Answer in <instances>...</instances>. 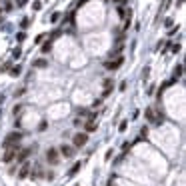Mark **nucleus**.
Wrapping results in <instances>:
<instances>
[{
  "instance_id": "nucleus-1",
  "label": "nucleus",
  "mask_w": 186,
  "mask_h": 186,
  "mask_svg": "<svg viewBox=\"0 0 186 186\" xmlns=\"http://www.w3.org/2000/svg\"><path fill=\"white\" fill-rule=\"evenodd\" d=\"M144 114H146V120L152 122V124H162V122H164V116L160 114V110L156 106H148Z\"/></svg>"
},
{
  "instance_id": "nucleus-2",
  "label": "nucleus",
  "mask_w": 186,
  "mask_h": 186,
  "mask_svg": "<svg viewBox=\"0 0 186 186\" xmlns=\"http://www.w3.org/2000/svg\"><path fill=\"white\" fill-rule=\"evenodd\" d=\"M20 140H22V132H10L6 136V140L2 142V146L4 148H10V146H16Z\"/></svg>"
},
{
  "instance_id": "nucleus-3",
  "label": "nucleus",
  "mask_w": 186,
  "mask_h": 186,
  "mask_svg": "<svg viewBox=\"0 0 186 186\" xmlns=\"http://www.w3.org/2000/svg\"><path fill=\"white\" fill-rule=\"evenodd\" d=\"M46 162L48 164H52V166L60 162V152L56 150V148H48L46 150Z\"/></svg>"
},
{
  "instance_id": "nucleus-4",
  "label": "nucleus",
  "mask_w": 186,
  "mask_h": 186,
  "mask_svg": "<svg viewBox=\"0 0 186 186\" xmlns=\"http://www.w3.org/2000/svg\"><path fill=\"white\" fill-rule=\"evenodd\" d=\"M88 142V134L86 132H78V134H74V138H72V144L74 146H84V144H86Z\"/></svg>"
},
{
  "instance_id": "nucleus-5",
  "label": "nucleus",
  "mask_w": 186,
  "mask_h": 186,
  "mask_svg": "<svg viewBox=\"0 0 186 186\" xmlns=\"http://www.w3.org/2000/svg\"><path fill=\"white\" fill-rule=\"evenodd\" d=\"M122 64H124V56H116V60H108L104 66H106L108 70H118Z\"/></svg>"
},
{
  "instance_id": "nucleus-6",
  "label": "nucleus",
  "mask_w": 186,
  "mask_h": 186,
  "mask_svg": "<svg viewBox=\"0 0 186 186\" xmlns=\"http://www.w3.org/2000/svg\"><path fill=\"white\" fill-rule=\"evenodd\" d=\"M58 152H60V156H64V158H72V156H74V146H68V144H62Z\"/></svg>"
},
{
  "instance_id": "nucleus-7",
  "label": "nucleus",
  "mask_w": 186,
  "mask_h": 186,
  "mask_svg": "<svg viewBox=\"0 0 186 186\" xmlns=\"http://www.w3.org/2000/svg\"><path fill=\"white\" fill-rule=\"evenodd\" d=\"M16 152H18V148H16V146L6 148V152H4V156H2V162H10V160L16 156Z\"/></svg>"
},
{
  "instance_id": "nucleus-8",
  "label": "nucleus",
  "mask_w": 186,
  "mask_h": 186,
  "mask_svg": "<svg viewBox=\"0 0 186 186\" xmlns=\"http://www.w3.org/2000/svg\"><path fill=\"white\" fill-rule=\"evenodd\" d=\"M30 152H32V148H24V150H18L14 158H16V162H24V160L28 158V154H30Z\"/></svg>"
},
{
  "instance_id": "nucleus-9",
  "label": "nucleus",
  "mask_w": 186,
  "mask_h": 186,
  "mask_svg": "<svg viewBox=\"0 0 186 186\" xmlns=\"http://www.w3.org/2000/svg\"><path fill=\"white\" fill-rule=\"evenodd\" d=\"M82 124H84V130H86V132H94L96 126H98V124L94 122V118H88L86 122H82Z\"/></svg>"
},
{
  "instance_id": "nucleus-10",
  "label": "nucleus",
  "mask_w": 186,
  "mask_h": 186,
  "mask_svg": "<svg viewBox=\"0 0 186 186\" xmlns=\"http://www.w3.org/2000/svg\"><path fill=\"white\" fill-rule=\"evenodd\" d=\"M28 174H30V166H28V164H22V168H20V172H18V178H26Z\"/></svg>"
},
{
  "instance_id": "nucleus-11",
  "label": "nucleus",
  "mask_w": 186,
  "mask_h": 186,
  "mask_svg": "<svg viewBox=\"0 0 186 186\" xmlns=\"http://www.w3.org/2000/svg\"><path fill=\"white\" fill-rule=\"evenodd\" d=\"M34 68H46L48 66V60L46 58H38V60H34Z\"/></svg>"
},
{
  "instance_id": "nucleus-12",
  "label": "nucleus",
  "mask_w": 186,
  "mask_h": 186,
  "mask_svg": "<svg viewBox=\"0 0 186 186\" xmlns=\"http://www.w3.org/2000/svg\"><path fill=\"white\" fill-rule=\"evenodd\" d=\"M50 50H52V40H48V42L42 44V54H48Z\"/></svg>"
},
{
  "instance_id": "nucleus-13",
  "label": "nucleus",
  "mask_w": 186,
  "mask_h": 186,
  "mask_svg": "<svg viewBox=\"0 0 186 186\" xmlns=\"http://www.w3.org/2000/svg\"><path fill=\"white\" fill-rule=\"evenodd\" d=\"M182 70H184V66H182V64H178V66L174 68V78H178V76H182Z\"/></svg>"
},
{
  "instance_id": "nucleus-14",
  "label": "nucleus",
  "mask_w": 186,
  "mask_h": 186,
  "mask_svg": "<svg viewBox=\"0 0 186 186\" xmlns=\"http://www.w3.org/2000/svg\"><path fill=\"white\" fill-rule=\"evenodd\" d=\"M10 74H12V76H20V66H10Z\"/></svg>"
},
{
  "instance_id": "nucleus-15",
  "label": "nucleus",
  "mask_w": 186,
  "mask_h": 186,
  "mask_svg": "<svg viewBox=\"0 0 186 186\" xmlns=\"http://www.w3.org/2000/svg\"><path fill=\"white\" fill-rule=\"evenodd\" d=\"M20 26H22L24 30H26V28L30 26V18H22V22H20Z\"/></svg>"
},
{
  "instance_id": "nucleus-16",
  "label": "nucleus",
  "mask_w": 186,
  "mask_h": 186,
  "mask_svg": "<svg viewBox=\"0 0 186 186\" xmlns=\"http://www.w3.org/2000/svg\"><path fill=\"white\" fill-rule=\"evenodd\" d=\"M80 166H82V164H80V162H76V164H74V166H72V170H70V176H72V174H76V172H78V170H80Z\"/></svg>"
},
{
  "instance_id": "nucleus-17",
  "label": "nucleus",
  "mask_w": 186,
  "mask_h": 186,
  "mask_svg": "<svg viewBox=\"0 0 186 186\" xmlns=\"http://www.w3.org/2000/svg\"><path fill=\"white\" fill-rule=\"evenodd\" d=\"M20 54H22V50H20L18 46H16V48L12 50V58H20Z\"/></svg>"
},
{
  "instance_id": "nucleus-18",
  "label": "nucleus",
  "mask_w": 186,
  "mask_h": 186,
  "mask_svg": "<svg viewBox=\"0 0 186 186\" xmlns=\"http://www.w3.org/2000/svg\"><path fill=\"white\" fill-rule=\"evenodd\" d=\"M164 26H166V28H172L174 26V20L172 18H166V20H164Z\"/></svg>"
},
{
  "instance_id": "nucleus-19",
  "label": "nucleus",
  "mask_w": 186,
  "mask_h": 186,
  "mask_svg": "<svg viewBox=\"0 0 186 186\" xmlns=\"http://www.w3.org/2000/svg\"><path fill=\"white\" fill-rule=\"evenodd\" d=\"M60 16H62L60 12H54V14H52V18H50V22H58V20H60Z\"/></svg>"
},
{
  "instance_id": "nucleus-20",
  "label": "nucleus",
  "mask_w": 186,
  "mask_h": 186,
  "mask_svg": "<svg viewBox=\"0 0 186 186\" xmlns=\"http://www.w3.org/2000/svg\"><path fill=\"white\" fill-rule=\"evenodd\" d=\"M32 8H34V10H40V8H42V2H38V0L32 2Z\"/></svg>"
},
{
  "instance_id": "nucleus-21",
  "label": "nucleus",
  "mask_w": 186,
  "mask_h": 186,
  "mask_svg": "<svg viewBox=\"0 0 186 186\" xmlns=\"http://www.w3.org/2000/svg\"><path fill=\"white\" fill-rule=\"evenodd\" d=\"M12 112H14V116H16V114H20V112H22V104H18V106H14V110H12Z\"/></svg>"
},
{
  "instance_id": "nucleus-22",
  "label": "nucleus",
  "mask_w": 186,
  "mask_h": 186,
  "mask_svg": "<svg viewBox=\"0 0 186 186\" xmlns=\"http://www.w3.org/2000/svg\"><path fill=\"white\" fill-rule=\"evenodd\" d=\"M16 38H18V42H22V40L26 38V34H24V32H18V34H16Z\"/></svg>"
},
{
  "instance_id": "nucleus-23",
  "label": "nucleus",
  "mask_w": 186,
  "mask_h": 186,
  "mask_svg": "<svg viewBox=\"0 0 186 186\" xmlns=\"http://www.w3.org/2000/svg\"><path fill=\"white\" fill-rule=\"evenodd\" d=\"M118 130H120V132H124V130H126V122H120V124H118Z\"/></svg>"
},
{
  "instance_id": "nucleus-24",
  "label": "nucleus",
  "mask_w": 186,
  "mask_h": 186,
  "mask_svg": "<svg viewBox=\"0 0 186 186\" xmlns=\"http://www.w3.org/2000/svg\"><path fill=\"white\" fill-rule=\"evenodd\" d=\"M180 48H182L180 44H174V46H172V52H174V54H176V52H180Z\"/></svg>"
},
{
  "instance_id": "nucleus-25",
  "label": "nucleus",
  "mask_w": 186,
  "mask_h": 186,
  "mask_svg": "<svg viewBox=\"0 0 186 186\" xmlns=\"http://www.w3.org/2000/svg\"><path fill=\"white\" fill-rule=\"evenodd\" d=\"M8 70H10V62H6V64L2 66V72H8Z\"/></svg>"
},
{
  "instance_id": "nucleus-26",
  "label": "nucleus",
  "mask_w": 186,
  "mask_h": 186,
  "mask_svg": "<svg viewBox=\"0 0 186 186\" xmlns=\"http://www.w3.org/2000/svg\"><path fill=\"white\" fill-rule=\"evenodd\" d=\"M44 36H46V34H38V36H36V42H42V40H44Z\"/></svg>"
},
{
  "instance_id": "nucleus-27",
  "label": "nucleus",
  "mask_w": 186,
  "mask_h": 186,
  "mask_svg": "<svg viewBox=\"0 0 186 186\" xmlns=\"http://www.w3.org/2000/svg\"><path fill=\"white\" fill-rule=\"evenodd\" d=\"M148 72H150V68H144V72H142V78H148Z\"/></svg>"
},
{
  "instance_id": "nucleus-28",
  "label": "nucleus",
  "mask_w": 186,
  "mask_h": 186,
  "mask_svg": "<svg viewBox=\"0 0 186 186\" xmlns=\"http://www.w3.org/2000/svg\"><path fill=\"white\" fill-rule=\"evenodd\" d=\"M114 2H116V4H124L126 0H114Z\"/></svg>"
},
{
  "instance_id": "nucleus-29",
  "label": "nucleus",
  "mask_w": 186,
  "mask_h": 186,
  "mask_svg": "<svg viewBox=\"0 0 186 186\" xmlns=\"http://www.w3.org/2000/svg\"><path fill=\"white\" fill-rule=\"evenodd\" d=\"M0 12H2V8H0Z\"/></svg>"
}]
</instances>
